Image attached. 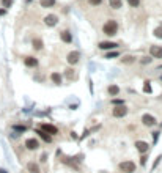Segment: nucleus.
I'll return each instance as SVG.
<instances>
[{"instance_id": "nucleus-1", "label": "nucleus", "mask_w": 162, "mask_h": 173, "mask_svg": "<svg viewBox=\"0 0 162 173\" xmlns=\"http://www.w3.org/2000/svg\"><path fill=\"white\" fill-rule=\"evenodd\" d=\"M102 33L107 35V36H115V35L118 33V22L114 20V19L107 20V22L104 24V27H102Z\"/></svg>"}, {"instance_id": "nucleus-2", "label": "nucleus", "mask_w": 162, "mask_h": 173, "mask_svg": "<svg viewBox=\"0 0 162 173\" xmlns=\"http://www.w3.org/2000/svg\"><path fill=\"white\" fill-rule=\"evenodd\" d=\"M118 168L121 170L123 173H134V171H136V162H132V161H123V162H120Z\"/></svg>"}, {"instance_id": "nucleus-3", "label": "nucleus", "mask_w": 162, "mask_h": 173, "mask_svg": "<svg viewBox=\"0 0 162 173\" xmlns=\"http://www.w3.org/2000/svg\"><path fill=\"white\" fill-rule=\"evenodd\" d=\"M39 129H41V131H44V132L49 134V135H55V134H58V129L55 128L54 124H49V123L39 124Z\"/></svg>"}, {"instance_id": "nucleus-4", "label": "nucleus", "mask_w": 162, "mask_h": 173, "mask_svg": "<svg viewBox=\"0 0 162 173\" xmlns=\"http://www.w3.org/2000/svg\"><path fill=\"white\" fill-rule=\"evenodd\" d=\"M126 113H128L126 106H117V107H114V110H112V115H114L115 118H123V116H126Z\"/></svg>"}, {"instance_id": "nucleus-5", "label": "nucleus", "mask_w": 162, "mask_h": 173, "mask_svg": "<svg viewBox=\"0 0 162 173\" xmlns=\"http://www.w3.org/2000/svg\"><path fill=\"white\" fill-rule=\"evenodd\" d=\"M98 47L102 49V51H114V49H117V47H118V44L114 43V41H102V43L98 44Z\"/></svg>"}, {"instance_id": "nucleus-6", "label": "nucleus", "mask_w": 162, "mask_h": 173, "mask_svg": "<svg viewBox=\"0 0 162 173\" xmlns=\"http://www.w3.org/2000/svg\"><path fill=\"white\" fill-rule=\"evenodd\" d=\"M79 60H80V54L77 52V51L69 52V54H68V57H66V61H68L69 65H76V63H79Z\"/></svg>"}, {"instance_id": "nucleus-7", "label": "nucleus", "mask_w": 162, "mask_h": 173, "mask_svg": "<svg viewBox=\"0 0 162 173\" xmlns=\"http://www.w3.org/2000/svg\"><path fill=\"white\" fill-rule=\"evenodd\" d=\"M142 123L145 124V126H148V128H153V126H156V118H154L153 115H148V113H145L143 116H142Z\"/></svg>"}, {"instance_id": "nucleus-8", "label": "nucleus", "mask_w": 162, "mask_h": 173, "mask_svg": "<svg viewBox=\"0 0 162 173\" xmlns=\"http://www.w3.org/2000/svg\"><path fill=\"white\" fill-rule=\"evenodd\" d=\"M150 57L151 58H162V46H151Z\"/></svg>"}, {"instance_id": "nucleus-9", "label": "nucleus", "mask_w": 162, "mask_h": 173, "mask_svg": "<svg viewBox=\"0 0 162 173\" xmlns=\"http://www.w3.org/2000/svg\"><path fill=\"white\" fill-rule=\"evenodd\" d=\"M25 148L30 150V151H35L39 148V142L36 140V138H27L25 140Z\"/></svg>"}, {"instance_id": "nucleus-10", "label": "nucleus", "mask_w": 162, "mask_h": 173, "mask_svg": "<svg viewBox=\"0 0 162 173\" xmlns=\"http://www.w3.org/2000/svg\"><path fill=\"white\" fill-rule=\"evenodd\" d=\"M136 148H137L139 153L145 154V153H148V150H150V145H148L146 142H143V140H137L136 142Z\"/></svg>"}, {"instance_id": "nucleus-11", "label": "nucleus", "mask_w": 162, "mask_h": 173, "mask_svg": "<svg viewBox=\"0 0 162 173\" xmlns=\"http://www.w3.org/2000/svg\"><path fill=\"white\" fill-rule=\"evenodd\" d=\"M57 22H58V17L55 16V14H47L44 17V24L47 27H55V25H57Z\"/></svg>"}, {"instance_id": "nucleus-12", "label": "nucleus", "mask_w": 162, "mask_h": 173, "mask_svg": "<svg viewBox=\"0 0 162 173\" xmlns=\"http://www.w3.org/2000/svg\"><path fill=\"white\" fill-rule=\"evenodd\" d=\"M60 39L63 41V43H66V44L73 43V33L69 32V30H63V32L60 33Z\"/></svg>"}, {"instance_id": "nucleus-13", "label": "nucleus", "mask_w": 162, "mask_h": 173, "mask_svg": "<svg viewBox=\"0 0 162 173\" xmlns=\"http://www.w3.org/2000/svg\"><path fill=\"white\" fill-rule=\"evenodd\" d=\"M24 63H25V66H29V68H36L38 66V58H35V57H25L24 58Z\"/></svg>"}, {"instance_id": "nucleus-14", "label": "nucleus", "mask_w": 162, "mask_h": 173, "mask_svg": "<svg viewBox=\"0 0 162 173\" xmlns=\"http://www.w3.org/2000/svg\"><path fill=\"white\" fill-rule=\"evenodd\" d=\"M27 170H29V173H41L39 165L36 162H29L27 164Z\"/></svg>"}, {"instance_id": "nucleus-15", "label": "nucleus", "mask_w": 162, "mask_h": 173, "mask_svg": "<svg viewBox=\"0 0 162 173\" xmlns=\"http://www.w3.org/2000/svg\"><path fill=\"white\" fill-rule=\"evenodd\" d=\"M32 44H33L35 51H43V47H44V43H43V39H41V38H35Z\"/></svg>"}, {"instance_id": "nucleus-16", "label": "nucleus", "mask_w": 162, "mask_h": 173, "mask_svg": "<svg viewBox=\"0 0 162 173\" xmlns=\"http://www.w3.org/2000/svg\"><path fill=\"white\" fill-rule=\"evenodd\" d=\"M36 134L43 138V140L46 142V143H51L52 142V135H49V134H46L44 131H41V129H36Z\"/></svg>"}, {"instance_id": "nucleus-17", "label": "nucleus", "mask_w": 162, "mask_h": 173, "mask_svg": "<svg viewBox=\"0 0 162 173\" xmlns=\"http://www.w3.org/2000/svg\"><path fill=\"white\" fill-rule=\"evenodd\" d=\"M51 80L54 82L55 85H60V84H61V80H63V77H61V74H60V73H52V74H51Z\"/></svg>"}, {"instance_id": "nucleus-18", "label": "nucleus", "mask_w": 162, "mask_h": 173, "mask_svg": "<svg viewBox=\"0 0 162 173\" xmlns=\"http://www.w3.org/2000/svg\"><path fill=\"white\" fill-rule=\"evenodd\" d=\"M109 5L114 10H120L123 6V0H109Z\"/></svg>"}, {"instance_id": "nucleus-19", "label": "nucleus", "mask_w": 162, "mask_h": 173, "mask_svg": "<svg viewBox=\"0 0 162 173\" xmlns=\"http://www.w3.org/2000/svg\"><path fill=\"white\" fill-rule=\"evenodd\" d=\"M107 91H109L110 96H118V93H120V87H118V85H110V87L107 88Z\"/></svg>"}, {"instance_id": "nucleus-20", "label": "nucleus", "mask_w": 162, "mask_h": 173, "mask_svg": "<svg viewBox=\"0 0 162 173\" xmlns=\"http://www.w3.org/2000/svg\"><path fill=\"white\" fill-rule=\"evenodd\" d=\"M121 61H123L124 65H131V63H134V61H136V58H134L132 55H126V57L121 58Z\"/></svg>"}, {"instance_id": "nucleus-21", "label": "nucleus", "mask_w": 162, "mask_h": 173, "mask_svg": "<svg viewBox=\"0 0 162 173\" xmlns=\"http://www.w3.org/2000/svg\"><path fill=\"white\" fill-rule=\"evenodd\" d=\"M55 0H41V6L43 8H49V6H54Z\"/></svg>"}, {"instance_id": "nucleus-22", "label": "nucleus", "mask_w": 162, "mask_h": 173, "mask_svg": "<svg viewBox=\"0 0 162 173\" xmlns=\"http://www.w3.org/2000/svg\"><path fill=\"white\" fill-rule=\"evenodd\" d=\"M153 33H154V36H156V38H160V39H162V25H160V27H156Z\"/></svg>"}, {"instance_id": "nucleus-23", "label": "nucleus", "mask_w": 162, "mask_h": 173, "mask_svg": "<svg viewBox=\"0 0 162 173\" xmlns=\"http://www.w3.org/2000/svg\"><path fill=\"white\" fill-rule=\"evenodd\" d=\"M150 84H151L150 80L145 82V85H143V91H145V93H151V85H150Z\"/></svg>"}, {"instance_id": "nucleus-24", "label": "nucleus", "mask_w": 162, "mask_h": 173, "mask_svg": "<svg viewBox=\"0 0 162 173\" xmlns=\"http://www.w3.org/2000/svg\"><path fill=\"white\" fill-rule=\"evenodd\" d=\"M128 3L132 6V8H137V6L140 5V0H128Z\"/></svg>"}, {"instance_id": "nucleus-25", "label": "nucleus", "mask_w": 162, "mask_h": 173, "mask_svg": "<svg viewBox=\"0 0 162 173\" xmlns=\"http://www.w3.org/2000/svg\"><path fill=\"white\" fill-rule=\"evenodd\" d=\"M151 61H153L151 57H143V60H140V63H142V65H148V63H151Z\"/></svg>"}, {"instance_id": "nucleus-26", "label": "nucleus", "mask_w": 162, "mask_h": 173, "mask_svg": "<svg viewBox=\"0 0 162 173\" xmlns=\"http://www.w3.org/2000/svg\"><path fill=\"white\" fill-rule=\"evenodd\" d=\"M73 76H74V69L68 68V69H66V77H68V79H73Z\"/></svg>"}, {"instance_id": "nucleus-27", "label": "nucleus", "mask_w": 162, "mask_h": 173, "mask_svg": "<svg viewBox=\"0 0 162 173\" xmlns=\"http://www.w3.org/2000/svg\"><path fill=\"white\" fill-rule=\"evenodd\" d=\"M2 3H3V8H10L11 3H13V0H2Z\"/></svg>"}, {"instance_id": "nucleus-28", "label": "nucleus", "mask_w": 162, "mask_h": 173, "mask_svg": "<svg viewBox=\"0 0 162 173\" xmlns=\"http://www.w3.org/2000/svg\"><path fill=\"white\" fill-rule=\"evenodd\" d=\"M112 104H115V106H124V101L123 99H114Z\"/></svg>"}, {"instance_id": "nucleus-29", "label": "nucleus", "mask_w": 162, "mask_h": 173, "mask_svg": "<svg viewBox=\"0 0 162 173\" xmlns=\"http://www.w3.org/2000/svg\"><path fill=\"white\" fill-rule=\"evenodd\" d=\"M13 129L17 131V132H24V131H25L27 128H25V126H13Z\"/></svg>"}, {"instance_id": "nucleus-30", "label": "nucleus", "mask_w": 162, "mask_h": 173, "mask_svg": "<svg viewBox=\"0 0 162 173\" xmlns=\"http://www.w3.org/2000/svg\"><path fill=\"white\" fill-rule=\"evenodd\" d=\"M115 57H118V52H109L105 55V58H115Z\"/></svg>"}, {"instance_id": "nucleus-31", "label": "nucleus", "mask_w": 162, "mask_h": 173, "mask_svg": "<svg viewBox=\"0 0 162 173\" xmlns=\"http://www.w3.org/2000/svg\"><path fill=\"white\" fill-rule=\"evenodd\" d=\"M102 0H90V5H93V6H98V5H101Z\"/></svg>"}, {"instance_id": "nucleus-32", "label": "nucleus", "mask_w": 162, "mask_h": 173, "mask_svg": "<svg viewBox=\"0 0 162 173\" xmlns=\"http://www.w3.org/2000/svg\"><path fill=\"white\" fill-rule=\"evenodd\" d=\"M46 161H47V154L44 153L43 156H41V162H46Z\"/></svg>"}, {"instance_id": "nucleus-33", "label": "nucleus", "mask_w": 162, "mask_h": 173, "mask_svg": "<svg viewBox=\"0 0 162 173\" xmlns=\"http://www.w3.org/2000/svg\"><path fill=\"white\" fill-rule=\"evenodd\" d=\"M140 159H142V161H140V162H142V164H146V156L143 154L142 157H140Z\"/></svg>"}, {"instance_id": "nucleus-34", "label": "nucleus", "mask_w": 162, "mask_h": 173, "mask_svg": "<svg viewBox=\"0 0 162 173\" xmlns=\"http://www.w3.org/2000/svg\"><path fill=\"white\" fill-rule=\"evenodd\" d=\"M0 173H8L6 170H3V168H0Z\"/></svg>"}, {"instance_id": "nucleus-35", "label": "nucleus", "mask_w": 162, "mask_h": 173, "mask_svg": "<svg viewBox=\"0 0 162 173\" xmlns=\"http://www.w3.org/2000/svg\"><path fill=\"white\" fill-rule=\"evenodd\" d=\"M2 14H5V10H0V16H2Z\"/></svg>"}, {"instance_id": "nucleus-36", "label": "nucleus", "mask_w": 162, "mask_h": 173, "mask_svg": "<svg viewBox=\"0 0 162 173\" xmlns=\"http://www.w3.org/2000/svg\"><path fill=\"white\" fill-rule=\"evenodd\" d=\"M160 80H162V77H160Z\"/></svg>"}]
</instances>
